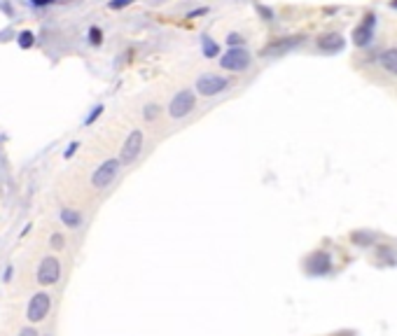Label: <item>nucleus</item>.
I'll list each match as a JSON object with an SVG mask.
<instances>
[{
	"label": "nucleus",
	"instance_id": "nucleus-1",
	"mask_svg": "<svg viewBox=\"0 0 397 336\" xmlns=\"http://www.w3.org/2000/svg\"><path fill=\"white\" fill-rule=\"evenodd\" d=\"M304 268L311 278H325L334 271V259L327 250H315L304 259Z\"/></svg>",
	"mask_w": 397,
	"mask_h": 336
},
{
	"label": "nucleus",
	"instance_id": "nucleus-2",
	"mask_svg": "<svg viewBox=\"0 0 397 336\" xmlns=\"http://www.w3.org/2000/svg\"><path fill=\"white\" fill-rule=\"evenodd\" d=\"M194 105H197V96L190 91V89H183V91H178L173 98H171V103H168V115L173 117V119H183V117H187L194 110Z\"/></svg>",
	"mask_w": 397,
	"mask_h": 336
},
{
	"label": "nucleus",
	"instance_id": "nucleus-3",
	"mask_svg": "<svg viewBox=\"0 0 397 336\" xmlns=\"http://www.w3.org/2000/svg\"><path fill=\"white\" fill-rule=\"evenodd\" d=\"M220 66L224 70H245L248 66H250V54L245 52L243 47H231V49H227V54L224 56H220Z\"/></svg>",
	"mask_w": 397,
	"mask_h": 336
},
{
	"label": "nucleus",
	"instance_id": "nucleus-4",
	"mask_svg": "<svg viewBox=\"0 0 397 336\" xmlns=\"http://www.w3.org/2000/svg\"><path fill=\"white\" fill-rule=\"evenodd\" d=\"M119 164H122L119 159H107V161H103V164L96 168V173L92 175V184H94V187H96V189H105L107 184L115 180L117 170H119Z\"/></svg>",
	"mask_w": 397,
	"mask_h": 336
},
{
	"label": "nucleus",
	"instance_id": "nucleus-5",
	"mask_svg": "<svg viewBox=\"0 0 397 336\" xmlns=\"http://www.w3.org/2000/svg\"><path fill=\"white\" fill-rule=\"evenodd\" d=\"M374 26H376V14L374 12H367L362 23L355 26V31H353V42H355V47L372 45V40H374Z\"/></svg>",
	"mask_w": 397,
	"mask_h": 336
},
{
	"label": "nucleus",
	"instance_id": "nucleus-6",
	"mask_svg": "<svg viewBox=\"0 0 397 336\" xmlns=\"http://www.w3.org/2000/svg\"><path fill=\"white\" fill-rule=\"evenodd\" d=\"M229 86V80L222 75H203L197 80V91L201 96H217Z\"/></svg>",
	"mask_w": 397,
	"mask_h": 336
},
{
	"label": "nucleus",
	"instance_id": "nucleus-7",
	"mask_svg": "<svg viewBox=\"0 0 397 336\" xmlns=\"http://www.w3.org/2000/svg\"><path fill=\"white\" fill-rule=\"evenodd\" d=\"M304 42V35H290V38H278L274 42H269L267 47H262V56H269V59H274V56H283L285 52H290L295 49L297 45Z\"/></svg>",
	"mask_w": 397,
	"mask_h": 336
},
{
	"label": "nucleus",
	"instance_id": "nucleus-8",
	"mask_svg": "<svg viewBox=\"0 0 397 336\" xmlns=\"http://www.w3.org/2000/svg\"><path fill=\"white\" fill-rule=\"evenodd\" d=\"M140 150H143V131L133 129L129 136H126V140H124L122 154H119V161H122V164H131V161H133L138 154H140Z\"/></svg>",
	"mask_w": 397,
	"mask_h": 336
},
{
	"label": "nucleus",
	"instance_id": "nucleus-9",
	"mask_svg": "<svg viewBox=\"0 0 397 336\" xmlns=\"http://www.w3.org/2000/svg\"><path fill=\"white\" fill-rule=\"evenodd\" d=\"M59 275H61V264L56 257H45L40 261L38 268V283L40 285H54L59 283Z\"/></svg>",
	"mask_w": 397,
	"mask_h": 336
},
{
	"label": "nucleus",
	"instance_id": "nucleus-10",
	"mask_svg": "<svg viewBox=\"0 0 397 336\" xmlns=\"http://www.w3.org/2000/svg\"><path fill=\"white\" fill-rule=\"evenodd\" d=\"M49 308H52V299H49V294L38 292V294L31 299L26 315H28V320H31V322H40V320H45V318H47Z\"/></svg>",
	"mask_w": 397,
	"mask_h": 336
},
{
	"label": "nucleus",
	"instance_id": "nucleus-11",
	"mask_svg": "<svg viewBox=\"0 0 397 336\" xmlns=\"http://www.w3.org/2000/svg\"><path fill=\"white\" fill-rule=\"evenodd\" d=\"M344 47H346V40H344V35H339V33H327V35L318 38V49H320V52L336 54V52H341Z\"/></svg>",
	"mask_w": 397,
	"mask_h": 336
},
{
	"label": "nucleus",
	"instance_id": "nucleus-12",
	"mask_svg": "<svg viewBox=\"0 0 397 336\" xmlns=\"http://www.w3.org/2000/svg\"><path fill=\"white\" fill-rule=\"evenodd\" d=\"M379 241L374 231H367V229H360V231H351V243L353 245H360V248H369Z\"/></svg>",
	"mask_w": 397,
	"mask_h": 336
},
{
	"label": "nucleus",
	"instance_id": "nucleus-13",
	"mask_svg": "<svg viewBox=\"0 0 397 336\" xmlns=\"http://www.w3.org/2000/svg\"><path fill=\"white\" fill-rule=\"evenodd\" d=\"M376 259L383 261V264H388V266H395V264H397V254L393 252L390 245L381 243V245H376Z\"/></svg>",
	"mask_w": 397,
	"mask_h": 336
},
{
	"label": "nucleus",
	"instance_id": "nucleus-14",
	"mask_svg": "<svg viewBox=\"0 0 397 336\" xmlns=\"http://www.w3.org/2000/svg\"><path fill=\"white\" fill-rule=\"evenodd\" d=\"M61 222L70 229H77L82 224V213H77L75 208H63L61 210Z\"/></svg>",
	"mask_w": 397,
	"mask_h": 336
},
{
	"label": "nucleus",
	"instance_id": "nucleus-15",
	"mask_svg": "<svg viewBox=\"0 0 397 336\" xmlns=\"http://www.w3.org/2000/svg\"><path fill=\"white\" fill-rule=\"evenodd\" d=\"M379 61H381V66L388 70L390 75H397V49H386Z\"/></svg>",
	"mask_w": 397,
	"mask_h": 336
},
{
	"label": "nucleus",
	"instance_id": "nucleus-16",
	"mask_svg": "<svg viewBox=\"0 0 397 336\" xmlns=\"http://www.w3.org/2000/svg\"><path fill=\"white\" fill-rule=\"evenodd\" d=\"M201 49H203V56H208V59H213V56L220 54V45H217L213 38H208V35L201 38Z\"/></svg>",
	"mask_w": 397,
	"mask_h": 336
},
{
	"label": "nucleus",
	"instance_id": "nucleus-17",
	"mask_svg": "<svg viewBox=\"0 0 397 336\" xmlns=\"http://www.w3.org/2000/svg\"><path fill=\"white\" fill-rule=\"evenodd\" d=\"M103 110H105V107H103V105H96V107H94V110H92V115H89V117H87V119H84V124H87V126H89V124H94V122H96V119H99L100 115H103Z\"/></svg>",
	"mask_w": 397,
	"mask_h": 336
},
{
	"label": "nucleus",
	"instance_id": "nucleus-18",
	"mask_svg": "<svg viewBox=\"0 0 397 336\" xmlns=\"http://www.w3.org/2000/svg\"><path fill=\"white\" fill-rule=\"evenodd\" d=\"M31 45H33V33L23 31L21 35H19V47H23V49H28Z\"/></svg>",
	"mask_w": 397,
	"mask_h": 336
},
{
	"label": "nucleus",
	"instance_id": "nucleus-19",
	"mask_svg": "<svg viewBox=\"0 0 397 336\" xmlns=\"http://www.w3.org/2000/svg\"><path fill=\"white\" fill-rule=\"evenodd\" d=\"M89 40H92V45H100V40H103V33L99 28H92L89 31Z\"/></svg>",
	"mask_w": 397,
	"mask_h": 336
},
{
	"label": "nucleus",
	"instance_id": "nucleus-20",
	"mask_svg": "<svg viewBox=\"0 0 397 336\" xmlns=\"http://www.w3.org/2000/svg\"><path fill=\"white\" fill-rule=\"evenodd\" d=\"M241 42H243V35H238V33H229V38H227V45L238 47Z\"/></svg>",
	"mask_w": 397,
	"mask_h": 336
},
{
	"label": "nucleus",
	"instance_id": "nucleus-21",
	"mask_svg": "<svg viewBox=\"0 0 397 336\" xmlns=\"http://www.w3.org/2000/svg\"><path fill=\"white\" fill-rule=\"evenodd\" d=\"M157 112H159V105H145V119H154L157 117Z\"/></svg>",
	"mask_w": 397,
	"mask_h": 336
},
{
	"label": "nucleus",
	"instance_id": "nucleus-22",
	"mask_svg": "<svg viewBox=\"0 0 397 336\" xmlns=\"http://www.w3.org/2000/svg\"><path fill=\"white\" fill-rule=\"evenodd\" d=\"M52 248H54V250H61V248H63V236H61V234H52Z\"/></svg>",
	"mask_w": 397,
	"mask_h": 336
},
{
	"label": "nucleus",
	"instance_id": "nucleus-23",
	"mask_svg": "<svg viewBox=\"0 0 397 336\" xmlns=\"http://www.w3.org/2000/svg\"><path fill=\"white\" fill-rule=\"evenodd\" d=\"M131 2H133V0H112V2H110V7L119 9V7H126V5H131Z\"/></svg>",
	"mask_w": 397,
	"mask_h": 336
},
{
	"label": "nucleus",
	"instance_id": "nucleus-24",
	"mask_svg": "<svg viewBox=\"0 0 397 336\" xmlns=\"http://www.w3.org/2000/svg\"><path fill=\"white\" fill-rule=\"evenodd\" d=\"M77 147H80V143H70V145H68V150L63 152V157H66V159H70V157H73V154L77 152Z\"/></svg>",
	"mask_w": 397,
	"mask_h": 336
},
{
	"label": "nucleus",
	"instance_id": "nucleus-25",
	"mask_svg": "<svg viewBox=\"0 0 397 336\" xmlns=\"http://www.w3.org/2000/svg\"><path fill=\"white\" fill-rule=\"evenodd\" d=\"M257 9H260L262 16H267V21H271V19H274V14H271V9H269V7H262V5H257Z\"/></svg>",
	"mask_w": 397,
	"mask_h": 336
},
{
	"label": "nucleus",
	"instance_id": "nucleus-26",
	"mask_svg": "<svg viewBox=\"0 0 397 336\" xmlns=\"http://www.w3.org/2000/svg\"><path fill=\"white\" fill-rule=\"evenodd\" d=\"M12 275H14V268L7 266V268H5V273H2V280H5V283H9V280H12Z\"/></svg>",
	"mask_w": 397,
	"mask_h": 336
},
{
	"label": "nucleus",
	"instance_id": "nucleus-27",
	"mask_svg": "<svg viewBox=\"0 0 397 336\" xmlns=\"http://www.w3.org/2000/svg\"><path fill=\"white\" fill-rule=\"evenodd\" d=\"M19 336H38V332H35L33 327H26V329H21V334Z\"/></svg>",
	"mask_w": 397,
	"mask_h": 336
},
{
	"label": "nucleus",
	"instance_id": "nucleus-28",
	"mask_svg": "<svg viewBox=\"0 0 397 336\" xmlns=\"http://www.w3.org/2000/svg\"><path fill=\"white\" fill-rule=\"evenodd\" d=\"M206 12H208L206 7H198V9H194V12H190V19L192 16H198V14H206Z\"/></svg>",
	"mask_w": 397,
	"mask_h": 336
},
{
	"label": "nucleus",
	"instance_id": "nucleus-29",
	"mask_svg": "<svg viewBox=\"0 0 397 336\" xmlns=\"http://www.w3.org/2000/svg\"><path fill=\"white\" fill-rule=\"evenodd\" d=\"M33 5H38V7H42V5H49V2H54V0H31Z\"/></svg>",
	"mask_w": 397,
	"mask_h": 336
},
{
	"label": "nucleus",
	"instance_id": "nucleus-30",
	"mask_svg": "<svg viewBox=\"0 0 397 336\" xmlns=\"http://www.w3.org/2000/svg\"><path fill=\"white\" fill-rule=\"evenodd\" d=\"M390 7H397V0H390Z\"/></svg>",
	"mask_w": 397,
	"mask_h": 336
}]
</instances>
